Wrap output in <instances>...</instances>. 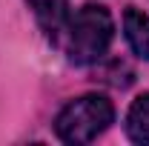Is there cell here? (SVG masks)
<instances>
[{"label":"cell","instance_id":"cell-1","mask_svg":"<svg viewBox=\"0 0 149 146\" xmlns=\"http://www.w3.org/2000/svg\"><path fill=\"white\" fill-rule=\"evenodd\" d=\"M112 37H115V23H112L109 9L100 3H83L74 15H69L63 43L72 63L89 66L106 55Z\"/></svg>","mask_w":149,"mask_h":146},{"label":"cell","instance_id":"cell-2","mask_svg":"<svg viewBox=\"0 0 149 146\" xmlns=\"http://www.w3.org/2000/svg\"><path fill=\"white\" fill-rule=\"evenodd\" d=\"M115 120V109L103 95H83L69 100L55 120V132L63 143H92L97 135H103Z\"/></svg>","mask_w":149,"mask_h":146},{"label":"cell","instance_id":"cell-3","mask_svg":"<svg viewBox=\"0 0 149 146\" xmlns=\"http://www.w3.org/2000/svg\"><path fill=\"white\" fill-rule=\"evenodd\" d=\"M29 6L35 9V17L40 29L46 32L49 40H63L66 23H69V3L66 0H29Z\"/></svg>","mask_w":149,"mask_h":146},{"label":"cell","instance_id":"cell-4","mask_svg":"<svg viewBox=\"0 0 149 146\" xmlns=\"http://www.w3.org/2000/svg\"><path fill=\"white\" fill-rule=\"evenodd\" d=\"M123 32H126L132 52L138 57H143V60H149V17L141 9L129 6L123 12Z\"/></svg>","mask_w":149,"mask_h":146},{"label":"cell","instance_id":"cell-5","mask_svg":"<svg viewBox=\"0 0 149 146\" xmlns=\"http://www.w3.org/2000/svg\"><path fill=\"white\" fill-rule=\"evenodd\" d=\"M126 135L135 143H149V92L132 100L126 112Z\"/></svg>","mask_w":149,"mask_h":146}]
</instances>
